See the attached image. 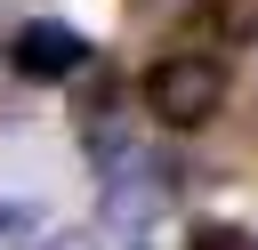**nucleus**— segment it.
Instances as JSON below:
<instances>
[{
	"instance_id": "nucleus-4",
	"label": "nucleus",
	"mask_w": 258,
	"mask_h": 250,
	"mask_svg": "<svg viewBox=\"0 0 258 250\" xmlns=\"http://www.w3.org/2000/svg\"><path fill=\"white\" fill-rule=\"evenodd\" d=\"M210 24H218V40L250 48L258 40V0H210Z\"/></svg>"
},
{
	"instance_id": "nucleus-1",
	"label": "nucleus",
	"mask_w": 258,
	"mask_h": 250,
	"mask_svg": "<svg viewBox=\"0 0 258 250\" xmlns=\"http://www.w3.org/2000/svg\"><path fill=\"white\" fill-rule=\"evenodd\" d=\"M97 169H105V194H97V218L113 226V234H145L169 202H177V161L169 153H153V145H113V137H97Z\"/></svg>"
},
{
	"instance_id": "nucleus-3",
	"label": "nucleus",
	"mask_w": 258,
	"mask_h": 250,
	"mask_svg": "<svg viewBox=\"0 0 258 250\" xmlns=\"http://www.w3.org/2000/svg\"><path fill=\"white\" fill-rule=\"evenodd\" d=\"M8 65H16L24 81H73V73L89 65V32L64 24V16H32V24H16Z\"/></svg>"
},
{
	"instance_id": "nucleus-5",
	"label": "nucleus",
	"mask_w": 258,
	"mask_h": 250,
	"mask_svg": "<svg viewBox=\"0 0 258 250\" xmlns=\"http://www.w3.org/2000/svg\"><path fill=\"white\" fill-rule=\"evenodd\" d=\"M185 250H258V234H250V226H194Z\"/></svg>"
},
{
	"instance_id": "nucleus-2",
	"label": "nucleus",
	"mask_w": 258,
	"mask_h": 250,
	"mask_svg": "<svg viewBox=\"0 0 258 250\" xmlns=\"http://www.w3.org/2000/svg\"><path fill=\"white\" fill-rule=\"evenodd\" d=\"M137 97H145V113L161 129H210L226 113V65L202 56V48H169V56L145 65V89Z\"/></svg>"
},
{
	"instance_id": "nucleus-6",
	"label": "nucleus",
	"mask_w": 258,
	"mask_h": 250,
	"mask_svg": "<svg viewBox=\"0 0 258 250\" xmlns=\"http://www.w3.org/2000/svg\"><path fill=\"white\" fill-rule=\"evenodd\" d=\"M32 226H40V210H32V202H0V250H16Z\"/></svg>"
},
{
	"instance_id": "nucleus-7",
	"label": "nucleus",
	"mask_w": 258,
	"mask_h": 250,
	"mask_svg": "<svg viewBox=\"0 0 258 250\" xmlns=\"http://www.w3.org/2000/svg\"><path fill=\"white\" fill-rule=\"evenodd\" d=\"M32 250H97L89 234H48V242H32Z\"/></svg>"
}]
</instances>
